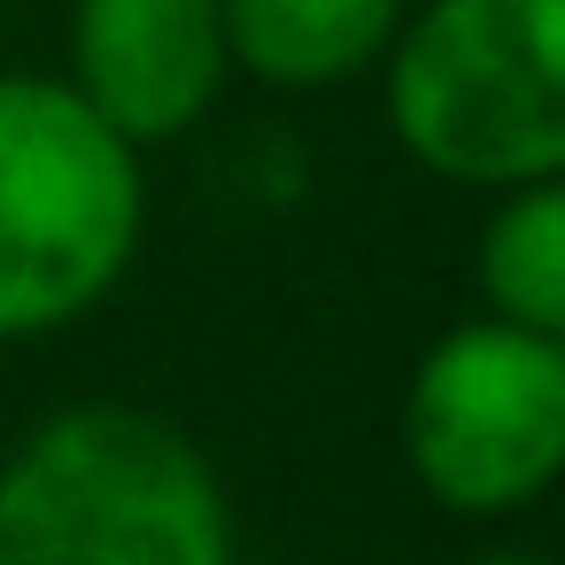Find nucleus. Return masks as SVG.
I'll return each instance as SVG.
<instances>
[{"label":"nucleus","instance_id":"1","mask_svg":"<svg viewBox=\"0 0 565 565\" xmlns=\"http://www.w3.org/2000/svg\"><path fill=\"white\" fill-rule=\"evenodd\" d=\"M0 565H241V526L186 426L71 403L0 449Z\"/></svg>","mask_w":565,"mask_h":565},{"label":"nucleus","instance_id":"2","mask_svg":"<svg viewBox=\"0 0 565 565\" xmlns=\"http://www.w3.org/2000/svg\"><path fill=\"white\" fill-rule=\"evenodd\" d=\"M148 241V156L63 71H0V349L94 318Z\"/></svg>","mask_w":565,"mask_h":565},{"label":"nucleus","instance_id":"3","mask_svg":"<svg viewBox=\"0 0 565 565\" xmlns=\"http://www.w3.org/2000/svg\"><path fill=\"white\" fill-rule=\"evenodd\" d=\"M380 109L395 148L465 194L565 171V0H411Z\"/></svg>","mask_w":565,"mask_h":565},{"label":"nucleus","instance_id":"4","mask_svg":"<svg viewBox=\"0 0 565 565\" xmlns=\"http://www.w3.org/2000/svg\"><path fill=\"white\" fill-rule=\"evenodd\" d=\"M403 457L449 519H511L565 480V341L495 310L426 341L403 387Z\"/></svg>","mask_w":565,"mask_h":565},{"label":"nucleus","instance_id":"5","mask_svg":"<svg viewBox=\"0 0 565 565\" xmlns=\"http://www.w3.org/2000/svg\"><path fill=\"white\" fill-rule=\"evenodd\" d=\"M63 78L140 156L171 148L233 86L225 0H71Z\"/></svg>","mask_w":565,"mask_h":565},{"label":"nucleus","instance_id":"6","mask_svg":"<svg viewBox=\"0 0 565 565\" xmlns=\"http://www.w3.org/2000/svg\"><path fill=\"white\" fill-rule=\"evenodd\" d=\"M411 0H225L233 78L271 94H333L387 63Z\"/></svg>","mask_w":565,"mask_h":565},{"label":"nucleus","instance_id":"7","mask_svg":"<svg viewBox=\"0 0 565 565\" xmlns=\"http://www.w3.org/2000/svg\"><path fill=\"white\" fill-rule=\"evenodd\" d=\"M472 287L480 310L565 341V171L488 194L472 241Z\"/></svg>","mask_w":565,"mask_h":565},{"label":"nucleus","instance_id":"8","mask_svg":"<svg viewBox=\"0 0 565 565\" xmlns=\"http://www.w3.org/2000/svg\"><path fill=\"white\" fill-rule=\"evenodd\" d=\"M465 565H557V557H542V550H526V542H495V550H472Z\"/></svg>","mask_w":565,"mask_h":565}]
</instances>
